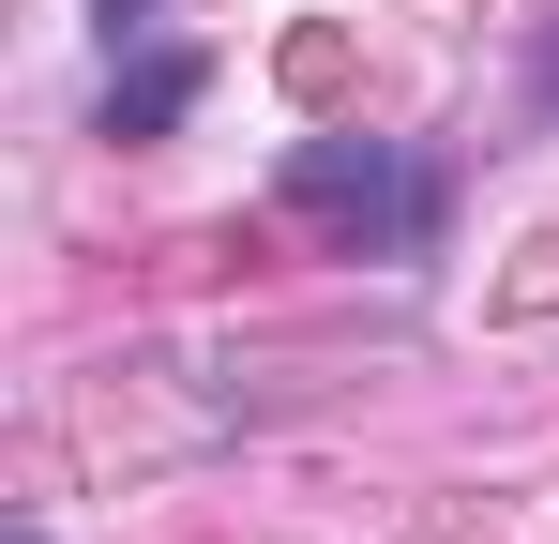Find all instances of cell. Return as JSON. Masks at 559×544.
<instances>
[{
  "label": "cell",
  "instance_id": "cell-1",
  "mask_svg": "<svg viewBox=\"0 0 559 544\" xmlns=\"http://www.w3.org/2000/svg\"><path fill=\"white\" fill-rule=\"evenodd\" d=\"M182 91H197V61H152V76H121V91H106V137H167V121H182Z\"/></svg>",
  "mask_w": 559,
  "mask_h": 544
}]
</instances>
